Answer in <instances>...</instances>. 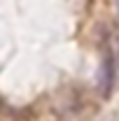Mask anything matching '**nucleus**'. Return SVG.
I'll return each instance as SVG.
<instances>
[{"label": "nucleus", "instance_id": "f257e3e1", "mask_svg": "<svg viewBox=\"0 0 119 121\" xmlns=\"http://www.w3.org/2000/svg\"><path fill=\"white\" fill-rule=\"evenodd\" d=\"M114 56L107 51L103 56V63H101V72H98V89L103 93L105 98L110 95V91H112V84H114Z\"/></svg>", "mask_w": 119, "mask_h": 121}, {"label": "nucleus", "instance_id": "f03ea898", "mask_svg": "<svg viewBox=\"0 0 119 121\" xmlns=\"http://www.w3.org/2000/svg\"><path fill=\"white\" fill-rule=\"evenodd\" d=\"M2 107H5V103H2V98H0V109H2Z\"/></svg>", "mask_w": 119, "mask_h": 121}]
</instances>
